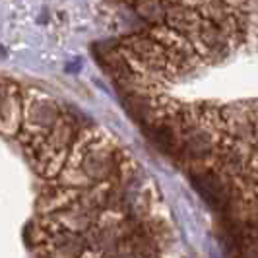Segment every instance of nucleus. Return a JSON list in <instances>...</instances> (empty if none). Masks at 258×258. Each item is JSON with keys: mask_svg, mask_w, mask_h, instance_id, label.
I'll return each mask as SVG.
<instances>
[{"mask_svg": "<svg viewBox=\"0 0 258 258\" xmlns=\"http://www.w3.org/2000/svg\"><path fill=\"white\" fill-rule=\"evenodd\" d=\"M18 103H20V97L14 88L0 84V126H8V122L18 118V113H20Z\"/></svg>", "mask_w": 258, "mask_h": 258, "instance_id": "obj_2", "label": "nucleus"}, {"mask_svg": "<svg viewBox=\"0 0 258 258\" xmlns=\"http://www.w3.org/2000/svg\"><path fill=\"white\" fill-rule=\"evenodd\" d=\"M24 120L29 132L37 134L39 130H51L58 122V107L49 97L41 95H29L24 103Z\"/></svg>", "mask_w": 258, "mask_h": 258, "instance_id": "obj_1", "label": "nucleus"}]
</instances>
